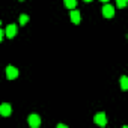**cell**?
<instances>
[{"mask_svg":"<svg viewBox=\"0 0 128 128\" xmlns=\"http://www.w3.org/2000/svg\"><path fill=\"white\" fill-rule=\"evenodd\" d=\"M120 88L125 90V89H128V77L126 76H122L120 77Z\"/></svg>","mask_w":128,"mask_h":128,"instance_id":"30bf717a","label":"cell"},{"mask_svg":"<svg viewBox=\"0 0 128 128\" xmlns=\"http://www.w3.org/2000/svg\"><path fill=\"white\" fill-rule=\"evenodd\" d=\"M94 120H95V124H96V125L104 126V125L107 124V116H106V113H104V112H100V113H96V114H95Z\"/></svg>","mask_w":128,"mask_h":128,"instance_id":"3957f363","label":"cell"},{"mask_svg":"<svg viewBox=\"0 0 128 128\" xmlns=\"http://www.w3.org/2000/svg\"><path fill=\"white\" fill-rule=\"evenodd\" d=\"M11 113H12V107H11V104H9V102H3V104H0V114H2L3 118L11 116Z\"/></svg>","mask_w":128,"mask_h":128,"instance_id":"7a4b0ae2","label":"cell"},{"mask_svg":"<svg viewBox=\"0 0 128 128\" xmlns=\"http://www.w3.org/2000/svg\"><path fill=\"white\" fill-rule=\"evenodd\" d=\"M0 26H2V21H0Z\"/></svg>","mask_w":128,"mask_h":128,"instance_id":"2e32d148","label":"cell"},{"mask_svg":"<svg viewBox=\"0 0 128 128\" xmlns=\"http://www.w3.org/2000/svg\"><path fill=\"white\" fill-rule=\"evenodd\" d=\"M84 2H92V0H84Z\"/></svg>","mask_w":128,"mask_h":128,"instance_id":"9a60e30c","label":"cell"},{"mask_svg":"<svg viewBox=\"0 0 128 128\" xmlns=\"http://www.w3.org/2000/svg\"><path fill=\"white\" fill-rule=\"evenodd\" d=\"M57 128H66V125H63V124H57Z\"/></svg>","mask_w":128,"mask_h":128,"instance_id":"4fadbf2b","label":"cell"},{"mask_svg":"<svg viewBox=\"0 0 128 128\" xmlns=\"http://www.w3.org/2000/svg\"><path fill=\"white\" fill-rule=\"evenodd\" d=\"M101 2H108V0H101Z\"/></svg>","mask_w":128,"mask_h":128,"instance_id":"5bb4252c","label":"cell"},{"mask_svg":"<svg viewBox=\"0 0 128 128\" xmlns=\"http://www.w3.org/2000/svg\"><path fill=\"white\" fill-rule=\"evenodd\" d=\"M27 124L32 126V128H38L39 125H41V118L38 116V114H29V118H27Z\"/></svg>","mask_w":128,"mask_h":128,"instance_id":"6da1fadb","label":"cell"},{"mask_svg":"<svg viewBox=\"0 0 128 128\" xmlns=\"http://www.w3.org/2000/svg\"><path fill=\"white\" fill-rule=\"evenodd\" d=\"M3 36H5V30H2V29H0V41L3 39Z\"/></svg>","mask_w":128,"mask_h":128,"instance_id":"7c38bea8","label":"cell"},{"mask_svg":"<svg viewBox=\"0 0 128 128\" xmlns=\"http://www.w3.org/2000/svg\"><path fill=\"white\" fill-rule=\"evenodd\" d=\"M126 3H128V0H116V5H118L119 8H125Z\"/></svg>","mask_w":128,"mask_h":128,"instance_id":"8fae6325","label":"cell"},{"mask_svg":"<svg viewBox=\"0 0 128 128\" xmlns=\"http://www.w3.org/2000/svg\"><path fill=\"white\" fill-rule=\"evenodd\" d=\"M102 15H104L106 18H112V17L114 15V8H113L112 5H104V8H102Z\"/></svg>","mask_w":128,"mask_h":128,"instance_id":"8992f818","label":"cell"},{"mask_svg":"<svg viewBox=\"0 0 128 128\" xmlns=\"http://www.w3.org/2000/svg\"><path fill=\"white\" fill-rule=\"evenodd\" d=\"M6 77H8L9 80L17 78V77H18V70H17L15 66H12V65H8V66H6Z\"/></svg>","mask_w":128,"mask_h":128,"instance_id":"277c9868","label":"cell"},{"mask_svg":"<svg viewBox=\"0 0 128 128\" xmlns=\"http://www.w3.org/2000/svg\"><path fill=\"white\" fill-rule=\"evenodd\" d=\"M63 5L68 9H74L77 6V0H63Z\"/></svg>","mask_w":128,"mask_h":128,"instance_id":"ba28073f","label":"cell"},{"mask_svg":"<svg viewBox=\"0 0 128 128\" xmlns=\"http://www.w3.org/2000/svg\"><path fill=\"white\" fill-rule=\"evenodd\" d=\"M5 35L8 38H14L17 35V24H8L5 29Z\"/></svg>","mask_w":128,"mask_h":128,"instance_id":"5b68a950","label":"cell"},{"mask_svg":"<svg viewBox=\"0 0 128 128\" xmlns=\"http://www.w3.org/2000/svg\"><path fill=\"white\" fill-rule=\"evenodd\" d=\"M18 21H20V24H21V26L27 24V23H29V15H27V14H21V15L18 17Z\"/></svg>","mask_w":128,"mask_h":128,"instance_id":"9c48e42d","label":"cell"},{"mask_svg":"<svg viewBox=\"0 0 128 128\" xmlns=\"http://www.w3.org/2000/svg\"><path fill=\"white\" fill-rule=\"evenodd\" d=\"M70 18H71V21H72L74 24H80V21H82V15H80V12H78V11H76V9H72V11H71Z\"/></svg>","mask_w":128,"mask_h":128,"instance_id":"52a82bcc","label":"cell"}]
</instances>
